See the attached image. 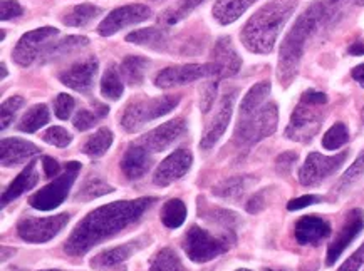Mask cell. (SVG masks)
I'll return each mask as SVG.
<instances>
[{"mask_svg": "<svg viewBox=\"0 0 364 271\" xmlns=\"http://www.w3.org/2000/svg\"><path fill=\"white\" fill-rule=\"evenodd\" d=\"M155 203L153 198H141L134 201H116L105 204L87 214L76 230L68 238L66 250L71 256L86 255L91 248L118 235L129 224L136 223Z\"/></svg>", "mask_w": 364, "mask_h": 271, "instance_id": "obj_1", "label": "cell"}, {"mask_svg": "<svg viewBox=\"0 0 364 271\" xmlns=\"http://www.w3.org/2000/svg\"><path fill=\"white\" fill-rule=\"evenodd\" d=\"M344 0H316L307 11L297 18L296 24L284 39L279 55V79L289 84L296 76L299 62L306 52L307 44L321 32L336 24L343 11Z\"/></svg>", "mask_w": 364, "mask_h": 271, "instance_id": "obj_2", "label": "cell"}, {"mask_svg": "<svg viewBox=\"0 0 364 271\" xmlns=\"http://www.w3.org/2000/svg\"><path fill=\"white\" fill-rule=\"evenodd\" d=\"M296 7L297 0H270L260 7L242 31L245 49L255 54L272 52L282 27L291 18Z\"/></svg>", "mask_w": 364, "mask_h": 271, "instance_id": "obj_3", "label": "cell"}, {"mask_svg": "<svg viewBox=\"0 0 364 271\" xmlns=\"http://www.w3.org/2000/svg\"><path fill=\"white\" fill-rule=\"evenodd\" d=\"M328 104V96L319 91H307L291 116L286 129L289 139L297 143H309L321 129L324 119L323 107Z\"/></svg>", "mask_w": 364, "mask_h": 271, "instance_id": "obj_4", "label": "cell"}, {"mask_svg": "<svg viewBox=\"0 0 364 271\" xmlns=\"http://www.w3.org/2000/svg\"><path fill=\"white\" fill-rule=\"evenodd\" d=\"M237 236L235 233H222V235H212L200 226H191L185 233L183 246L186 256L195 263H207L210 260H215L217 256L227 253L233 246Z\"/></svg>", "mask_w": 364, "mask_h": 271, "instance_id": "obj_5", "label": "cell"}, {"mask_svg": "<svg viewBox=\"0 0 364 271\" xmlns=\"http://www.w3.org/2000/svg\"><path fill=\"white\" fill-rule=\"evenodd\" d=\"M180 104V96H163L153 99H136L126 106L121 118V126L126 133H138L143 126L168 114Z\"/></svg>", "mask_w": 364, "mask_h": 271, "instance_id": "obj_6", "label": "cell"}, {"mask_svg": "<svg viewBox=\"0 0 364 271\" xmlns=\"http://www.w3.org/2000/svg\"><path fill=\"white\" fill-rule=\"evenodd\" d=\"M279 121V111L274 102L260 106L247 116H240L235 129V139L242 146H254L262 139L275 133Z\"/></svg>", "mask_w": 364, "mask_h": 271, "instance_id": "obj_7", "label": "cell"}, {"mask_svg": "<svg viewBox=\"0 0 364 271\" xmlns=\"http://www.w3.org/2000/svg\"><path fill=\"white\" fill-rule=\"evenodd\" d=\"M79 170H81V165L77 161H69L64 166L63 175H59L53 183L37 191L34 196H31V206L39 209V211H53V209L60 206V203L68 198Z\"/></svg>", "mask_w": 364, "mask_h": 271, "instance_id": "obj_8", "label": "cell"}, {"mask_svg": "<svg viewBox=\"0 0 364 271\" xmlns=\"http://www.w3.org/2000/svg\"><path fill=\"white\" fill-rule=\"evenodd\" d=\"M59 35V31L55 27H41V29L27 32L17 42L16 49L12 52V59L17 65L29 67L39 57H44L54 44V39Z\"/></svg>", "mask_w": 364, "mask_h": 271, "instance_id": "obj_9", "label": "cell"}, {"mask_svg": "<svg viewBox=\"0 0 364 271\" xmlns=\"http://www.w3.org/2000/svg\"><path fill=\"white\" fill-rule=\"evenodd\" d=\"M68 223L69 213L48 218H24L17 224V235L27 243H48L58 236Z\"/></svg>", "mask_w": 364, "mask_h": 271, "instance_id": "obj_10", "label": "cell"}, {"mask_svg": "<svg viewBox=\"0 0 364 271\" xmlns=\"http://www.w3.org/2000/svg\"><path fill=\"white\" fill-rule=\"evenodd\" d=\"M348 151L336 154V156H323L319 153H311L307 156L301 171H299V183L302 186H317L328 179L331 175H334L344 161L348 160Z\"/></svg>", "mask_w": 364, "mask_h": 271, "instance_id": "obj_11", "label": "cell"}, {"mask_svg": "<svg viewBox=\"0 0 364 271\" xmlns=\"http://www.w3.org/2000/svg\"><path fill=\"white\" fill-rule=\"evenodd\" d=\"M215 77L212 64H186V65H173L166 67L158 74L155 79V86L161 89H170L176 86H185V84L200 81V79Z\"/></svg>", "mask_w": 364, "mask_h": 271, "instance_id": "obj_12", "label": "cell"}, {"mask_svg": "<svg viewBox=\"0 0 364 271\" xmlns=\"http://www.w3.org/2000/svg\"><path fill=\"white\" fill-rule=\"evenodd\" d=\"M151 17V9L143 4H132V6H124L116 9L109 13L105 21L97 27V32L102 37H109L116 32L126 29V27L139 24V22L148 21Z\"/></svg>", "mask_w": 364, "mask_h": 271, "instance_id": "obj_13", "label": "cell"}, {"mask_svg": "<svg viewBox=\"0 0 364 271\" xmlns=\"http://www.w3.org/2000/svg\"><path fill=\"white\" fill-rule=\"evenodd\" d=\"M364 228V213L363 209H351L346 214V221H344L343 226L338 235L334 236V240L331 241L328 248V256H326V265L333 266L336 261L339 260V256L344 253V250L351 245L359 233L363 231Z\"/></svg>", "mask_w": 364, "mask_h": 271, "instance_id": "obj_14", "label": "cell"}, {"mask_svg": "<svg viewBox=\"0 0 364 271\" xmlns=\"http://www.w3.org/2000/svg\"><path fill=\"white\" fill-rule=\"evenodd\" d=\"M235 94H237L235 91H230L222 97L217 112L213 114V118L210 119V123L207 124V128H205V131H203L202 143H200V148H202L203 151H207V149H212L213 146H215V144L218 143V139H220L223 133H225L227 126L232 119Z\"/></svg>", "mask_w": 364, "mask_h": 271, "instance_id": "obj_15", "label": "cell"}, {"mask_svg": "<svg viewBox=\"0 0 364 271\" xmlns=\"http://www.w3.org/2000/svg\"><path fill=\"white\" fill-rule=\"evenodd\" d=\"M191 162H193V156H191L188 149H176L175 153H171L170 156L158 166L153 181H155L156 186H170L171 183L178 181L180 177H183L186 172L190 171Z\"/></svg>", "mask_w": 364, "mask_h": 271, "instance_id": "obj_16", "label": "cell"}, {"mask_svg": "<svg viewBox=\"0 0 364 271\" xmlns=\"http://www.w3.org/2000/svg\"><path fill=\"white\" fill-rule=\"evenodd\" d=\"M213 72H215L217 79H227L235 76L242 67V59L237 54L235 48H233L230 37H220L217 40L215 48L212 52V62Z\"/></svg>", "mask_w": 364, "mask_h": 271, "instance_id": "obj_17", "label": "cell"}, {"mask_svg": "<svg viewBox=\"0 0 364 271\" xmlns=\"http://www.w3.org/2000/svg\"><path fill=\"white\" fill-rule=\"evenodd\" d=\"M186 133V121L185 119H173L170 123H165L160 128L153 129L151 133L143 136L138 143H141L143 146H146L151 153H161L170 146L178 141Z\"/></svg>", "mask_w": 364, "mask_h": 271, "instance_id": "obj_18", "label": "cell"}, {"mask_svg": "<svg viewBox=\"0 0 364 271\" xmlns=\"http://www.w3.org/2000/svg\"><path fill=\"white\" fill-rule=\"evenodd\" d=\"M97 74V60L95 57H87L84 60H79L71 67L66 69L64 72L59 74L60 82L64 86L74 89V91L84 92L91 89L92 81H95Z\"/></svg>", "mask_w": 364, "mask_h": 271, "instance_id": "obj_19", "label": "cell"}, {"mask_svg": "<svg viewBox=\"0 0 364 271\" xmlns=\"http://www.w3.org/2000/svg\"><path fill=\"white\" fill-rule=\"evenodd\" d=\"M153 165L151 151L141 143H133L126 149L121 160V171L128 179H139L149 171Z\"/></svg>", "mask_w": 364, "mask_h": 271, "instance_id": "obj_20", "label": "cell"}, {"mask_svg": "<svg viewBox=\"0 0 364 271\" xmlns=\"http://www.w3.org/2000/svg\"><path fill=\"white\" fill-rule=\"evenodd\" d=\"M296 240L299 245H319L326 238L331 235V224L324 218L309 214V216L301 218L296 223V230H294Z\"/></svg>", "mask_w": 364, "mask_h": 271, "instance_id": "obj_21", "label": "cell"}, {"mask_svg": "<svg viewBox=\"0 0 364 271\" xmlns=\"http://www.w3.org/2000/svg\"><path fill=\"white\" fill-rule=\"evenodd\" d=\"M0 156H2V166H17L21 162L31 160L32 156L39 154L41 149L29 141H24V139H2V144H0Z\"/></svg>", "mask_w": 364, "mask_h": 271, "instance_id": "obj_22", "label": "cell"}, {"mask_svg": "<svg viewBox=\"0 0 364 271\" xmlns=\"http://www.w3.org/2000/svg\"><path fill=\"white\" fill-rule=\"evenodd\" d=\"M144 245H146L144 240H136L132 243H126V245L109 248V250L102 251V253L97 255L96 258L91 261V266L95 270L113 268V266L123 263V261H126L128 258H132V256L136 253L138 250H141Z\"/></svg>", "mask_w": 364, "mask_h": 271, "instance_id": "obj_23", "label": "cell"}, {"mask_svg": "<svg viewBox=\"0 0 364 271\" xmlns=\"http://www.w3.org/2000/svg\"><path fill=\"white\" fill-rule=\"evenodd\" d=\"M37 181H39V176H37V165L34 161L31 162L29 166L26 167L24 171L18 175L16 179L12 181L11 184H9V188L4 191L2 194V206H6V204L12 203L14 199H17L18 196H22L26 193V191H29L34 188L37 184Z\"/></svg>", "mask_w": 364, "mask_h": 271, "instance_id": "obj_24", "label": "cell"}, {"mask_svg": "<svg viewBox=\"0 0 364 271\" xmlns=\"http://www.w3.org/2000/svg\"><path fill=\"white\" fill-rule=\"evenodd\" d=\"M90 45V39L82 35H69L64 37L63 40L54 42L50 45V49L48 50V54L42 57V64H48V62H54V60H60L64 57H69V55L74 52H79L84 48Z\"/></svg>", "mask_w": 364, "mask_h": 271, "instance_id": "obj_25", "label": "cell"}, {"mask_svg": "<svg viewBox=\"0 0 364 271\" xmlns=\"http://www.w3.org/2000/svg\"><path fill=\"white\" fill-rule=\"evenodd\" d=\"M257 0H218L213 6V17L218 24L228 26L235 22Z\"/></svg>", "mask_w": 364, "mask_h": 271, "instance_id": "obj_26", "label": "cell"}, {"mask_svg": "<svg viewBox=\"0 0 364 271\" xmlns=\"http://www.w3.org/2000/svg\"><path fill=\"white\" fill-rule=\"evenodd\" d=\"M126 40L136 45L161 50L166 45V34L161 29H156V27H148V29H139L128 34Z\"/></svg>", "mask_w": 364, "mask_h": 271, "instance_id": "obj_27", "label": "cell"}, {"mask_svg": "<svg viewBox=\"0 0 364 271\" xmlns=\"http://www.w3.org/2000/svg\"><path fill=\"white\" fill-rule=\"evenodd\" d=\"M149 60L138 55H128L123 62H121V74L126 79L129 86H139L146 76Z\"/></svg>", "mask_w": 364, "mask_h": 271, "instance_id": "obj_28", "label": "cell"}, {"mask_svg": "<svg viewBox=\"0 0 364 271\" xmlns=\"http://www.w3.org/2000/svg\"><path fill=\"white\" fill-rule=\"evenodd\" d=\"M101 9L92 6V4H79V6L73 7L71 11L64 13L60 21L69 27H84L95 21L97 16H101Z\"/></svg>", "mask_w": 364, "mask_h": 271, "instance_id": "obj_29", "label": "cell"}, {"mask_svg": "<svg viewBox=\"0 0 364 271\" xmlns=\"http://www.w3.org/2000/svg\"><path fill=\"white\" fill-rule=\"evenodd\" d=\"M49 119H50V114H49L48 106L37 104L34 107H31V109L27 111L24 116H22L17 129L22 131V133L32 134V133H36V131H39L42 126L48 124Z\"/></svg>", "mask_w": 364, "mask_h": 271, "instance_id": "obj_30", "label": "cell"}, {"mask_svg": "<svg viewBox=\"0 0 364 271\" xmlns=\"http://www.w3.org/2000/svg\"><path fill=\"white\" fill-rule=\"evenodd\" d=\"M269 94H270V82L264 81V82L255 84V86L247 92V96L240 102V116L250 114V112L259 109L260 106H264Z\"/></svg>", "mask_w": 364, "mask_h": 271, "instance_id": "obj_31", "label": "cell"}, {"mask_svg": "<svg viewBox=\"0 0 364 271\" xmlns=\"http://www.w3.org/2000/svg\"><path fill=\"white\" fill-rule=\"evenodd\" d=\"M111 144H113V133L109 129L101 128L97 133H95L84 143L82 146V153L87 154L91 157H100L108 151Z\"/></svg>", "mask_w": 364, "mask_h": 271, "instance_id": "obj_32", "label": "cell"}, {"mask_svg": "<svg viewBox=\"0 0 364 271\" xmlns=\"http://www.w3.org/2000/svg\"><path fill=\"white\" fill-rule=\"evenodd\" d=\"M186 219V206L181 199H170L161 209V221L170 230H176Z\"/></svg>", "mask_w": 364, "mask_h": 271, "instance_id": "obj_33", "label": "cell"}, {"mask_svg": "<svg viewBox=\"0 0 364 271\" xmlns=\"http://www.w3.org/2000/svg\"><path fill=\"white\" fill-rule=\"evenodd\" d=\"M123 91L124 86L121 82L119 72L116 71L114 65H108L101 79V94L111 101H118L123 96Z\"/></svg>", "mask_w": 364, "mask_h": 271, "instance_id": "obj_34", "label": "cell"}, {"mask_svg": "<svg viewBox=\"0 0 364 271\" xmlns=\"http://www.w3.org/2000/svg\"><path fill=\"white\" fill-rule=\"evenodd\" d=\"M205 0H180V4L170 11H166L163 16L160 17V21L165 26H173L176 22L183 21V18L188 16L190 12H193L195 9L202 6Z\"/></svg>", "mask_w": 364, "mask_h": 271, "instance_id": "obj_35", "label": "cell"}, {"mask_svg": "<svg viewBox=\"0 0 364 271\" xmlns=\"http://www.w3.org/2000/svg\"><path fill=\"white\" fill-rule=\"evenodd\" d=\"M109 112V107L106 104H96L95 111L90 109H81L77 111L76 118H74V128L77 131H87L95 126L101 118H105Z\"/></svg>", "mask_w": 364, "mask_h": 271, "instance_id": "obj_36", "label": "cell"}, {"mask_svg": "<svg viewBox=\"0 0 364 271\" xmlns=\"http://www.w3.org/2000/svg\"><path fill=\"white\" fill-rule=\"evenodd\" d=\"M149 271H183L178 255L171 248H163L151 261Z\"/></svg>", "mask_w": 364, "mask_h": 271, "instance_id": "obj_37", "label": "cell"}, {"mask_svg": "<svg viewBox=\"0 0 364 271\" xmlns=\"http://www.w3.org/2000/svg\"><path fill=\"white\" fill-rule=\"evenodd\" d=\"M349 139V131L344 123H336L323 138V146L329 151L343 148Z\"/></svg>", "mask_w": 364, "mask_h": 271, "instance_id": "obj_38", "label": "cell"}, {"mask_svg": "<svg viewBox=\"0 0 364 271\" xmlns=\"http://www.w3.org/2000/svg\"><path fill=\"white\" fill-rule=\"evenodd\" d=\"M361 177H364V153L353 162V166L344 172V176L339 179L336 189H338V193H344V191H348L351 186L356 184Z\"/></svg>", "mask_w": 364, "mask_h": 271, "instance_id": "obj_39", "label": "cell"}, {"mask_svg": "<svg viewBox=\"0 0 364 271\" xmlns=\"http://www.w3.org/2000/svg\"><path fill=\"white\" fill-rule=\"evenodd\" d=\"M113 193V188H111L109 184H106L105 181L101 179H90L84 183V186L79 191L76 198L79 201H90V199H95V198H100V196H105V194H109Z\"/></svg>", "mask_w": 364, "mask_h": 271, "instance_id": "obj_40", "label": "cell"}, {"mask_svg": "<svg viewBox=\"0 0 364 271\" xmlns=\"http://www.w3.org/2000/svg\"><path fill=\"white\" fill-rule=\"evenodd\" d=\"M245 177H232V179L217 186L213 193L220 196V198H237V196H240L245 191Z\"/></svg>", "mask_w": 364, "mask_h": 271, "instance_id": "obj_41", "label": "cell"}, {"mask_svg": "<svg viewBox=\"0 0 364 271\" xmlns=\"http://www.w3.org/2000/svg\"><path fill=\"white\" fill-rule=\"evenodd\" d=\"M24 106V97L21 96H14L11 99L6 101L2 104V129H6L7 126H11V123L16 119V116L18 114V111L22 109Z\"/></svg>", "mask_w": 364, "mask_h": 271, "instance_id": "obj_42", "label": "cell"}, {"mask_svg": "<svg viewBox=\"0 0 364 271\" xmlns=\"http://www.w3.org/2000/svg\"><path fill=\"white\" fill-rule=\"evenodd\" d=\"M46 143L53 144V146L58 148H66L69 146V143L73 141V136L68 133L64 128H59V126H54V128H49L46 131V134L42 136Z\"/></svg>", "mask_w": 364, "mask_h": 271, "instance_id": "obj_43", "label": "cell"}, {"mask_svg": "<svg viewBox=\"0 0 364 271\" xmlns=\"http://www.w3.org/2000/svg\"><path fill=\"white\" fill-rule=\"evenodd\" d=\"M74 106H76V101H74L73 96L59 94L54 101L55 116H58V118L63 119V121L69 119V118H71L73 111H74Z\"/></svg>", "mask_w": 364, "mask_h": 271, "instance_id": "obj_44", "label": "cell"}, {"mask_svg": "<svg viewBox=\"0 0 364 271\" xmlns=\"http://www.w3.org/2000/svg\"><path fill=\"white\" fill-rule=\"evenodd\" d=\"M217 87H218V79L208 82L207 86L203 87L202 101H200V107H202L203 114H207L208 111H212V106H213V102H215V97H217Z\"/></svg>", "mask_w": 364, "mask_h": 271, "instance_id": "obj_45", "label": "cell"}, {"mask_svg": "<svg viewBox=\"0 0 364 271\" xmlns=\"http://www.w3.org/2000/svg\"><path fill=\"white\" fill-rule=\"evenodd\" d=\"M24 13V9H22L21 4L17 0H2L0 4V16H2V21H11V18H16Z\"/></svg>", "mask_w": 364, "mask_h": 271, "instance_id": "obj_46", "label": "cell"}, {"mask_svg": "<svg viewBox=\"0 0 364 271\" xmlns=\"http://www.w3.org/2000/svg\"><path fill=\"white\" fill-rule=\"evenodd\" d=\"M363 265H364V243L359 250L354 251V253L349 256L343 265H341V268L338 271H359Z\"/></svg>", "mask_w": 364, "mask_h": 271, "instance_id": "obj_47", "label": "cell"}, {"mask_svg": "<svg viewBox=\"0 0 364 271\" xmlns=\"http://www.w3.org/2000/svg\"><path fill=\"white\" fill-rule=\"evenodd\" d=\"M319 201H321L319 196H316V194H306V196H301V198H297V199L289 201L287 209H289V211H297V209L307 208V206H311V204L319 203Z\"/></svg>", "mask_w": 364, "mask_h": 271, "instance_id": "obj_48", "label": "cell"}, {"mask_svg": "<svg viewBox=\"0 0 364 271\" xmlns=\"http://www.w3.org/2000/svg\"><path fill=\"white\" fill-rule=\"evenodd\" d=\"M297 161V154L296 153H286L282 154L281 157L277 160V170L284 172V175H287L289 171H291V167L294 162Z\"/></svg>", "mask_w": 364, "mask_h": 271, "instance_id": "obj_49", "label": "cell"}, {"mask_svg": "<svg viewBox=\"0 0 364 271\" xmlns=\"http://www.w3.org/2000/svg\"><path fill=\"white\" fill-rule=\"evenodd\" d=\"M42 166H44V172H46V176H48V177H55V176H59V172H60V165H59L58 161L54 160V157L46 156L44 160H42Z\"/></svg>", "mask_w": 364, "mask_h": 271, "instance_id": "obj_50", "label": "cell"}, {"mask_svg": "<svg viewBox=\"0 0 364 271\" xmlns=\"http://www.w3.org/2000/svg\"><path fill=\"white\" fill-rule=\"evenodd\" d=\"M262 208H264V193L255 194L254 198L249 201V204H247V211L249 213H259Z\"/></svg>", "mask_w": 364, "mask_h": 271, "instance_id": "obj_51", "label": "cell"}, {"mask_svg": "<svg viewBox=\"0 0 364 271\" xmlns=\"http://www.w3.org/2000/svg\"><path fill=\"white\" fill-rule=\"evenodd\" d=\"M351 76H353L354 81H356V82L359 84V86L364 87V64L356 65V67L353 69Z\"/></svg>", "mask_w": 364, "mask_h": 271, "instance_id": "obj_52", "label": "cell"}, {"mask_svg": "<svg viewBox=\"0 0 364 271\" xmlns=\"http://www.w3.org/2000/svg\"><path fill=\"white\" fill-rule=\"evenodd\" d=\"M349 54L351 55H363L364 54V42H354V44L349 48Z\"/></svg>", "mask_w": 364, "mask_h": 271, "instance_id": "obj_53", "label": "cell"}, {"mask_svg": "<svg viewBox=\"0 0 364 271\" xmlns=\"http://www.w3.org/2000/svg\"><path fill=\"white\" fill-rule=\"evenodd\" d=\"M6 64H2V77H6Z\"/></svg>", "mask_w": 364, "mask_h": 271, "instance_id": "obj_54", "label": "cell"}, {"mask_svg": "<svg viewBox=\"0 0 364 271\" xmlns=\"http://www.w3.org/2000/svg\"><path fill=\"white\" fill-rule=\"evenodd\" d=\"M354 2H356L358 6H364V0H354Z\"/></svg>", "mask_w": 364, "mask_h": 271, "instance_id": "obj_55", "label": "cell"}, {"mask_svg": "<svg viewBox=\"0 0 364 271\" xmlns=\"http://www.w3.org/2000/svg\"><path fill=\"white\" fill-rule=\"evenodd\" d=\"M361 119H363V123H364V107H363V112H361Z\"/></svg>", "mask_w": 364, "mask_h": 271, "instance_id": "obj_56", "label": "cell"}, {"mask_svg": "<svg viewBox=\"0 0 364 271\" xmlns=\"http://www.w3.org/2000/svg\"><path fill=\"white\" fill-rule=\"evenodd\" d=\"M42 271H64V270H42Z\"/></svg>", "mask_w": 364, "mask_h": 271, "instance_id": "obj_57", "label": "cell"}, {"mask_svg": "<svg viewBox=\"0 0 364 271\" xmlns=\"http://www.w3.org/2000/svg\"><path fill=\"white\" fill-rule=\"evenodd\" d=\"M237 271H252V270H247V268H240V270H237Z\"/></svg>", "mask_w": 364, "mask_h": 271, "instance_id": "obj_58", "label": "cell"}, {"mask_svg": "<svg viewBox=\"0 0 364 271\" xmlns=\"http://www.w3.org/2000/svg\"><path fill=\"white\" fill-rule=\"evenodd\" d=\"M114 271H126V268H118V270H114Z\"/></svg>", "mask_w": 364, "mask_h": 271, "instance_id": "obj_59", "label": "cell"}, {"mask_svg": "<svg viewBox=\"0 0 364 271\" xmlns=\"http://www.w3.org/2000/svg\"><path fill=\"white\" fill-rule=\"evenodd\" d=\"M264 271H275V270H264Z\"/></svg>", "mask_w": 364, "mask_h": 271, "instance_id": "obj_60", "label": "cell"}]
</instances>
